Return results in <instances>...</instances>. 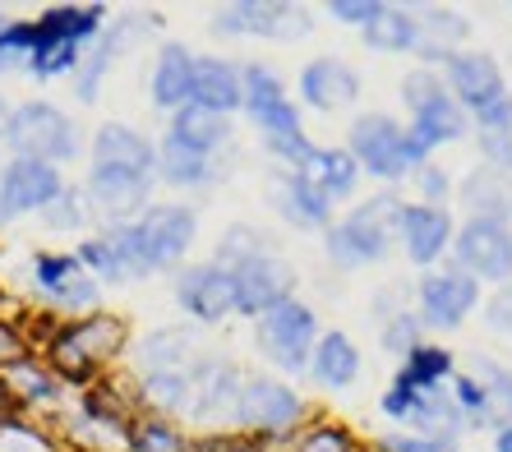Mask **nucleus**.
Listing matches in <instances>:
<instances>
[{
    "label": "nucleus",
    "mask_w": 512,
    "mask_h": 452,
    "mask_svg": "<svg viewBox=\"0 0 512 452\" xmlns=\"http://www.w3.org/2000/svg\"><path fill=\"white\" fill-rule=\"evenodd\" d=\"M397 217H402V203L388 199V194H383V199L360 203L356 213L346 217L333 236H328V254H333L337 263H346V268L370 263V259H383L388 240H393Z\"/></svg>",
    "instance_id": "nucleus-1"
},
{
    "label": "nucleus",
    "mask_w": 512,
    "mask_h": 452,
    "mask_svg": "<svg viewBox=\"0 0 512 452\" xmlns=\"http://www.w3.org/2000/svg\"><path fill=\"white\" fill-rule=\"evenodd\" d=\"M351 157H356V167L374 171L383 180H397L416 162H425V153L406 139V130L393 116H360L351 125Z\"/></svg>",
    "instance_id": "nucleus-2"
},
{
    "label": "nucleus",
    "mask_w": 512,
    "mask_h": 452,
    "mask_svg": "<svg viewBox=\"0 0 512 452\" xmlns=\"http://www.w3.org/2000/svg\"><path fill=\"white\" fill-rule=\"evenodd\" d=\"M5 139L28 157V162H56V157H74V125L60 116L56 107H42V102H28L10 116V134Z\"/></svg>",
    "instance_id": "nucleus-3"
},
{
    "label": "nucleus",
    "mask_w": 512,
    "mask_h": 452,
    "mask_svg": "<svg viewBox=\"0 0 512 452\" xmlns=\"http://www.w3.org/2000/svg\"><path fill=\"white\" fill-rule=\"evenodd\" d=\"M259 342L282 369H300L305 360H310V342H314L310 305H300V300H282V305H273V310H263Z\"/></svg>",
    "instance_id": "nucleus-4"
},
{
    "label": "nucleus",
    "mask_w": 512,
    "mask_h": 452,
    "mask_svg": "<svg viewBox=\"0 0 512 452\" xmlns=\"http://www.w3.org/2000/svg\"><path fill=\"white\" fill-rule=\"evenodd\" d=\"M457 263L471 268L485 282H508L512 277V231L494 217H471L457 236Z\"/></svg>",
    "instance_id": "nucleus-5"
},
{
    "label": "nucleus",
    "mask_w": 512,
    "mask_h": 452,
    "mask_svg": "<svg viewBox=\"0 0 512 452\" xmlns=\"http://www.w3.org/2000/svg\"><path fill=\"white\" fill-rule=\"evenodd\" d=\"M227 273H231V282H236V310H245V314H263V310H273V305H282L291 282H296L291 268L268 250L240 259Z\"/></svg>",
    "instance_id": "nucleus-6"
},
{
    "label": "nucleus",
    "mask_w": 512,
    "mask_h": 452,
    "mask_svg": "<svg viewBox=\"0 0 512 452\" xmlns=\"http://www.w3.org/2000/svg\"><path fill=\"white\" fill-rule=\"evenodd\" d=\"M134 240H139V254H143V268H171L180 254L190 250L194 240V217L176 203L167 208H153L134 226Z\"/></svg>",
    "instance_id": "nucleus-7"
},
{
    "label": "nucleus",
    "mask_w": 512,
    "mask_h": 452,
    "mask_svg": "<svg viewBox=\"0 0 512 452\" xmlns=\"http://www.w3.org/2000/svg\"><path fill=\"white\" fill-rule=\"evenodd\" d=\"M217 28L222 33H259V37H305L310 33V14L296 5H227L217 10Z\"/></svg>",
    "instance_id": "nucleus-8"
},
{
    "label": "nucleus",
    "mask_w": 512,
    "mask_h": 452,
    "mask_svg": "<svg viewBox=\"0 0 512 452\" xmlns=\"http://www.w3.org/2000/svg\"><path fill=\"white\" fill-rule=\"evenodd\" d=\"M476 296L480 291L466 273H434L420 286V310H425V323H434V328H457L476 310Z\"/></svg>",
    "instance_id": "nucleus-9"
},
{
    "label": "nucleus",
    "mask_w": 512,
    "mask_h": 452,
    "mask_svg": "<svg viewBox=\"0 0 512 452\" xmlns=\"http://www.w3.org/2000/svg\"><path fill=\"white\" fill-rule=\"evenodd\" d=\"M60 194V176L51 171V162H28L19 157L5 180H0V213H28V208H42Z\"/></svg>",
    "instance_id": "nucleus-10"
},
{
    "label": "nucleus",
    "mask_w": 512,
    "mask_h": 452,
    "mask_svg": "<svg viewBox=\"0 0 512 452\" xmlns=\"http://www.w3.org/2000/svg\"><path fill=\"white\" fill-rule=\"evenodd\" d=\"M180 305L199 319H222L227 310H236V282H231L227 268H217V263H203V268H190V273L180 277L176 286Z\"/></svg>",
    "instance_id": "nucleus-11"
},
{
    "label": "nucleus",
    "mask_w": 512,
    "mask_h": 452,
    "mask_svg": "<svg viewBox=\"0 0 512 452\" xmlns=\"http://www.w3.org/2000/svg\"><path fill=\"white\" fill-rule=\"evenodd\" d=\"M416 125H411V134H406V139L416 143L420 153H429V148H434V143H448V139H462L466 134V111L457 107L453 97L443 93H429L425 102H416Z\"/></svg>",
    "instance_id": "nucleus-12"
},
{
    "label": "nucleus",
    "mask_w": 512,
    "mask_h": 452,
    "mask_svg": "<svg viewBox=\"0 0 512 452\" xmlns=\"http://www.w3.org/2000/svg\"><path fill=\"white\" fill-rule=\"evenodd\" d=\"M448 79H453L457 97L476 111H485V107H494L499 97H508L499 65L489 56H448Z\"/></svg>",
    "instance_id": "nucleus-13"
},
{
    "label": "nucleus",
    "mask_w": 512,
    "mask_h": 452,
    "mask_svg": "<svg viewBox=\"0 0 512 452\" xmlns=\"http://www.w3.org/2000/svg\"><path fill=\"white\" fill-rule=\"evenodd\" d=\"M236 416L245 420V425L282 429V425H291V420L300 416V402H296V393H286L282 383L254 379V383H245V393H240Z\"/></svg>",
    "instance_id": "nucleus-14"
},
{
    "label": "nucleus",
    "mask_w": 512,
    "mask_h": 452,
    "mask_svg": "<svg viewBox=\"0 0 512 452\" xmlns=\"http://www.w3.org/2000/svg\"><path fill=\"white\" fill-rule=\"evenodd\" d=\"M300 93H305L310 107L333 111V107H346V102L360 93V79L342 60H314L310 70L300 74Z\"/></svg>",
    "instance_id": "nucleus-15"
},
{
    "label": "nucleus",
    "mask_w": 512,
    "mask_h": 452,
    "mask_svg": "<svg viewBox=\"0 0 512 452\" xmlns=\"http://www.w3.org/2000/svg\"><path fill=\"white\" fill-rule=\"evenodd\" d=\"M397 226H402L411 263H434L443 254V245H448V236H453V222L439 208H402Z\"/></svg>",
    "instance_id": "nucleus-16"
},
{
    "label": "nucleus",
    "mask_w": 512,
    "mask_h": 452,
    "mask_svg": "<svg viewBox=\"0 0 512 452\" xmlns=\"http://www.w3.org/2000/svg\"><path fill=\"white\" fill-rule=\"evenodd\" d=\"M33 282L42 286V296L60 300V305H93V296H97V286L88 282L79 259H56V254H47V259L33 263Z\"/></svg>",
    "instance_id": "nucleus-17"
},
{
    "label": "nucleus",
    "mask_w": 512,
    "mask_h": 452,
    "mask_svg": "<svg viewBox=\"0 0 512 452\" xmlns=\"http://www.w3.org/2000/svg\"><path fill=\"white\" fill-rule=\"evenodd\" d=\"M93 199L102 203L111 217H125V213H134V208H143V199H148V176L125 171V167H102V162H97Z\"/></svg>",
    "instance_id": "nucleus-18"
},
{
    "label": "nucleus",
    "mask_w": 512,
    "mask_h": 452,
    "mask_svg": "<svg viewBox=\"0 0 512 452\" xmlns=\"http://www.w3.org/2000/svg\"><path fill=\"white\" fill-rule=\"evenodd\" d=\"M190 97L194 107H208V111H231L240 107V74L222 60H194V79H190Z\"/></svg>",
    "instance_id": "nucleus-19"
},
{
    "label": "nucleus",
    "mask_w": 512,
    "mask_h": 452,
    "mask_svg": "<svg viewBox=\"0 0 512 452\" xmlns=\"http://www.w3.org/2000/svg\"><path fill=\"white\" fill-rule=\"evenodd\" d=\"M273 194H277V208H282L286 217L296 226H323L328 222V194L314 185L305 171H296V176H286V180H277L273 185Z\"/></svg>",
    "instance_id": "nucleus-20"
},
{
    "label": "nucleus",
    "mask_w": 512,
    "mask_h": 452,
    "mask_svg": "<svg viewBox=\"0 0 512 452\" xmlns=\"http://www.w3.org/2000/svg\"><path fill=\"white\" fill-rule=\"evenodd\" d=\"M93 153L102 167H125V171H139V176L153 171V148H148L134 130H125V125H102Z\"/></svg>",
    "instance_id": "nucleus-21"
},
{
    "label": "nucleus",
    "mask_w": 512,
    "mask_h": 452,
    "mask_svg": "<svg viewBox=\"0 0 512 452\" xmlns=\"http://www.w3.org/2000/svg\"><path fill=\"white\" fill-rule=\"evenodd\" d=\"M116 342H120V328H116V319H88V323H79L74 333H65V337H60L56 356L65 360V365L84 369L88 360H97V356H111V346H116Z\"/></svg>",
    "instance_id": "nucleus-22"
},
{
    "label": "nucleus",
    "mask_w": 512,
    "mask_h": 452,
    "mask_svg": "<svg viewBox=\"0 0 512 452\" xmlns=\"http://www.w3.org/2000/svg\"><path fill=\"white\" fill-rule=\"evenodd\" d=\"M259 125H263V139H268V148H273L277 157H291V162H305L310 157V143H305V130H300V116L291 102H273L268 111H259Z\"/></svg>",
    "instance_id": "nucleus-23"
},
{
    "label": "nucleus",
    "mask_w": 512,
    "mask_h": 452,
    "mask_svg": "<svg viewBox=\"0 0 512 452\" xmlns=\"http://www.w3.org/2000/svg\"><path fill=\"white\" fill-rule=\"evenodd\" d=\"M300 171L319 185L328 199H342V194L356 190V157L351 153H333V148H310V157L300 162Z\"/></svg>",
    "instance_id": "nucleus-24"
},
{
    "label": "nucleus",
    "mask_w": 512,
    "mask_h": 452,
    "mask_svg": "<svg viewBox=\"0 0 512 452\" xmlns=\"http://www.w3.org/2000/svg\"><path fill=\"white\" fill-rule=\"evenodd\" d=\"M190 79H194V56L185 47H167L153 74V97L162 107H180V102H190Z\"/></svg>",
    "instance_id": "nucleus-25"
},
{
    "label": "nucleus",
    "mask_w": 512,
    "mask_h": 452,
    "mask_svg": "<svg viewBox=\"0 0 512 452\" xmlns=\"http://www.w3.org/2000/svg\"><path fill=\"white\" fill-rule=\"evenodd\" d=\"M190 333H180V328H167V333H153L143 337L139 346V365L153 369V374H185V365H190Z\"/></svg>",
    "instance_id": "nucleus-26"
},
{
    "label": "nucleus",
    "mask_w": 512,
    "mask_h": 452,
    "mask_svg": "<svg viewBox=\"0 0 512 452\" xmlns=\"http://www.w3.org/2000/svg\"><path fill=\"white\" fill-rule=\"evenodd\" d=\"M314 374H319V383H328V388H346V383L360 374V356L356 346H351V337L342 333H328L319 342V351H314Z\"/></svg>",
    "instance_id": "nucleus-27"
},
{
    "label": "nucleus",
    "mask_w": 512,
    "mask_h": 452,
    "mask_svg": "<svg viewBox=\"0 0 512 452\" xmlns=\"http://www.w3.org/2000/svg\"><path fill=\"white\" fill-rule=\"evenodd\" d=\"M227 116H217V111L208 107H180L176 111V139L180 143H190L194 153H208V148H217V143L227 139Z\"/></svg>",
    "instance_id": "nucleus-28"
},
{
    "label": "nucleus",
    "mask_w": 512,
    "mask_h": 452,
    "mask_svg": "<svg viewBox=\"0 0 512 452\" xmlns=\"http://www.w3.org/2000/svg\"><path fill=\"white\" fill-rule=\"evenodd\" d=\"M365 42L379 51H411L420 47V28L411 10H383L370 28H365Z\"/></svg>",
    "instance_id": "nucleus-29"
},
{
    "label": "nucleus",
    "mask_w": 512,
    "mask_h": 452,
    "mask_svg": "<svg viewBox=\"0 0 512 452\" xmlns=\"http://www.w3.org/2000/svg\"><path fill=\"white\" fill-rule=\"evenodd\" d=\"M480 148L499 167H512V97H499L494 107L480 111Z\"/></svg>",
    "instance_id": "nucleus-30"
},
{
    "label": "nucleus",
    "mask_w": 512,
    "mask_h": 452,
    "mask_svg": "<svg viewBox=\"0 0 512 452\" xmlns=\"http://www.w3.org/2000/svg\"><path fill=\"white\" fill-rule=\"evenodd\" d=\"M416 28H420V47H425L429 60H443V42L453 47V42H462L466 37V19L453 10H420L416 14Z\"/></svg>",
    "instance_id": "nucleus-31"
},
{
    "label": "nucleus",
    "mask_w": 512,
    "mask_h": 452,
    "mask_svg": "<svg viewBox=\"0 0 512 452\" xmlns=\"http://www.w3.org/2000/svg\"><path fill=\"white\" fill-rule=\"evenodd\" d=\"M462 199H466V208H476L480 217H494V222H503V208H512L508 185L499 176H489V171H476V176L466 180Z\"/></svg>",
    "instance_id": "nucleus-32"
},
{
    "label": "nucleus",
    "mask_w": 512,
    "mask_h": 452,
    "mask_svg": "<svg viewBox=\"0 0 512 452\" xmlns=\"http://www.w3.org/2000/svg\"><path fill=\"white\" fill-rule=\"evenodd\" d=\"M162 171H167L176 185H199V180H208V162H203V153H194L190 143H180L176 134L162 143Z\"/></svg>",
    "instance_id": "nucleus-33"
},
{
    "label": "nucleus",
    "mask_w": 512,
    "mask_h": 452,
    "mask_svg": "<svg viewBox=\"0 0 512 452\" xmlns=\"http://www.w3.org/2000/svg\"><path fill=\"white\" fill-rule=\"evenodd\" d=\"M240 102L259 116V111H268L273 102H282V79H277L273 70H263V65H250V70L240 74Z\"/></svg>",
    "instance_id": "nucleus-34"
},
{
    "label": "nucleus",
    "mask_w": 512,
    "mask_h": 452,
    "mask_svg": "<svg viewBox=\"0 0 512 452\" xmlns=\"http://www.w3.org/2000/svg\"><path fill=\"white\" fill-rule=\"evenodd\" d=\"M120 42H125V33L107 37V42H102V47H97L93 56L84 60V70H79V97H93V93H97V79H102V70H107V60L116 56Z\"/></svg>",
    "instance_id": "nucleus-35"
},
{
    "label": "nucleus",
    "mask_w": 512,
    "mask_h": 452,
    "mask_svg": "<svg viewBox=\"0 0 512 452\" xmlns=\"http://www.w3.org/2000/svg\"><path fill=\"white\" fill-rule=\"evenodd\" d=\"M74 56H79V47L74 42H51V47H37L33 56H28V65H33V74H60V70H70Z\"/></svg>",
    "instance_id": "nucleus-36"
},
{
    "label": "nucleus",
    "mask_w": 512,
    "mask_h": 452,
    "mask_svg": "<svg viewBox=\"0 0 512 452\" xmlns=\"http://www.w3.org/2000/svg\"><path fill=\"white\" fill-rule=\"evenodd\" d=\"M383 448L388 452H453L457 443L448 439V434H434V439H420V434H388Z\"/></svg>",
    "instance_id": "nucleus-37"
},
{
    "label": "nucleus",
    "mask_w": 512,
    "mask_h": 452,
    "mask_svg": "<svg viewBox=\"0 0 512 452\" xmlns=\"http://www.w3.org/2000/svg\"><path fill=\"white\" fill-rule=\"evenodd\" d=\"M328 14H333V19H342V24H365V28H370L374 19L383 14V5H370V0H333V5H328Z\"/></svg>",
    "instance_id": "nucleus-38"
},
{
    "label": "nucleus",
    "mask_w": 512,
    "mask_h": 452,
    "mask_svg": "<svg viewBox=\"0 0 512 452\" xmlns=\"http://www.w3.org/2000/svg\"><path fill=\"white\" fill-rule=\"evenodd\" d=\"M84 263H93L102 277H125V268H120L116 250H111L107 240H88V245H84Z\"/></svg>",
    "instance_id": "nucleus-39"
},
{
    "label": "nucleus",
    "mask_w": 512,
    "mask_h": 452,
    "mask_svg": "<svg viewBox=\"0 0 512 452\" xmlns=\"http://www.w3.org/2000/svg\"><path fill=\"white\" fill-rule=\"evenodd\" d=\"M485 319H489V328H494V333H512V286H499V296L489 300Z\"/></svg>",
    "instance_id": "nucleus-40"
},
{
    "label": "nucleus",
    "mask_w": 512,
    "mask_h": 452,
    "mask_svg": "<svg viewBox=\"0 0 512 452\" xmlns=\"http://www.w3.org/2000/svg\"><path fill=\"white\" fill-rule=\"evenodd\" d=\"M0 452H47V443L33 439L28 429H5L0 434Z\"/></svg>",
    "instance_id": "nucleus-41"
},
{
    "label": "nucleus",
    "mask_w": 512,
    "mask_h": 452,
    "mask_svg": "<svg viewBox=\"0 0 512 452\" xmlns=\"http://www.w3.org/2000/svg\"><path fill=\"white\" fill-rule=\"evenodd\" d=\"M300 452H346V439L337 434V429H319V434H310L305 439V448Z\"/></svg>",
    "instance_id": "nucleus-42"
},
{
    "label": "nucleus",
    "mask_w": 512,
    "mask_h": 452,
    "mask_svg": "<svg viewBox=\"0 0 512 452\" xmlns=\"http://www.w3.org/2000/svg\"><path fill=\"white\" fill-rule=\"evenodd\" d=\"M388 346H393V351H416V323L397 319L393 328H388Z\"/></svg>",
    "instance_id": "nucleus-43"
},
{
    "label": "nucleus",
    "mask_w": 512,
    "mask_h": 452,
    "mask_svg": "<svg viewBox=\"0 0 512 452\" xmlns=\"http://www.w3.org/2000/svg\"><path fill=\"white\" fill-rule=\"evenodd\" d=\"M429 93H439V84H434V74H411V79H406V102H411V107H416V102H425Z\"/></svg>",
    "instance_id": "nucleus-44"
},
{
    "label": "nucleus",
    "mask_w": 512,
    "mask_h": 452,
    "mask_svg": "<svg viewBox=\"0 0 512 452\" xmlns=\"http://www.w3.org/2000/svg\"><path fill=\"white\" fill-rule=\"evenodd\" d=\"M139 448H143V452H171V448H176V439H171L167 429H153V425H148V429L139 434Z\"/></svg>",
    "instance_id": "nucleus-45"
},
{
    "label": "nucleus",
    "mask_w": 512,
    "mask_h": 452,
    "mask_svg": "<svg viewBox=\"0 0 512 452\" xmlns=\"http://www.w3.org/2000/svg\"><path fill=\"white\" fill-rule=\"evenodd\" d=\"M14 379L28 388V397H51L56 388H51V379H42V374H28V369H14Z\"/></svg>",
    "instance_id": "nucleus-46"
},
{
    "label": "nucleus",
    "mask_w": 512,
    "mask_h": 452,
    "mask_svg": "<svg viewBox=\"0 0 512 452\" xmlns=\"http://www.w3.org/2000/svg\"><path fill=\"white\" fill-rule=\"evenodd\" d=\"M420 185H425V194H443V190H448V180L439 176V167H425V176H420Z\"/></svg>",
    "instance_id": "nucleus-47"
},
{
    "label": "nucleus",
    "mask_w": 512,
    "mask_h": 452,
    "mask_svg": "<svg viewBox=\"0 0 512 452\" xmlns=\"http://www.w3.org/2000/svg\"><path fill=\"white\" fill-rule=\"evenodd\" d=\"M5 356H19V342H14V333H5V328H0V360Z\"/></svg>",
    "instance_id": "nucleus-48"
},
{
    "label": "nucleus",
    "mask_w": 512,
    "mask_h": 452,
    "mask_svg": "<svg viewBox=\"0 0 512 452\" xmlns=\"http://www.w3.org/2000/svg\"><path fill=\"white\" fill-rule=\"evenodd\" d=\"M499 452H512V425L499 429Z\"/></svg>",
    "instance_id": "nucleus-49"
}]
</instances>
